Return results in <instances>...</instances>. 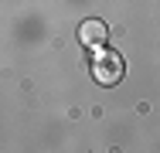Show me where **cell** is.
Wrapping results in <instances>:
<instances>
[{
	"label": "cell",
	"instance_id": "1",
	"mask_svg": "<svg viewBox=\"0 0 160 153\" xmlns=\"http://www.w3.org/2000/svg\"><path fill=\"white\" fill-rule=\"evenodd\" d=\"M92 75H96L99 85H116L123 78V58L109 48H99L96 51V61H92Z\"/></svg>",
	"mask_w": 160,
	"mask_h": 153
},
{
	"label": "cell",
	"instance_id": "2",
	"mask_svg": "<svg viewBox=\"0 0 160 153\" xmlns=\"http://www.w3.org/2000/svg\"><path fill=\"white\" fill-rule=\"evenodd\" d=\"M106 37H109V27H106L102 21H82V27H78V41H82L85 48L99 51V48L106 44Z\"/></svg>",
	"mask_w": 160,
	"mask_h": 153
}]
</instances>
